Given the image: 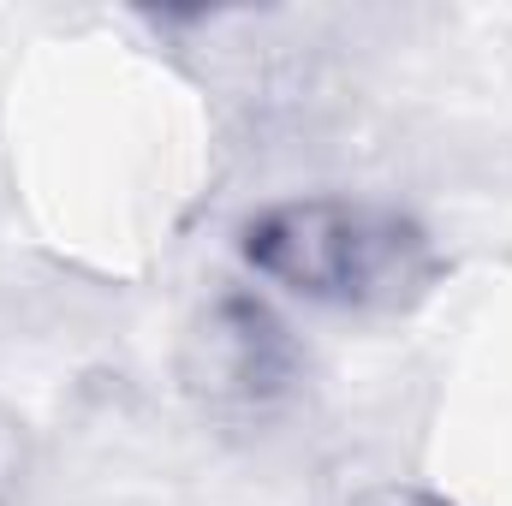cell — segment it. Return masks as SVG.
Masks as SVG:
<instances>
[{"mask_svg":"<svg viewBox=\"0 0 512 506\" xmlns=\"http://www.w3.org/2000/svg\"><path fill=\"white\" fill-rule=\"evenodd\" d=\"M239 262L280 298L334 316H405L447 274L435 233L411 209L352 191L274 197L251 209L239 221Z\"/></svg>","mask_w":512,"mask_h":506,"instance_id":"cell-1","label":"cell"},{"mask_svg":"<svg viewBox=\"0 0 512 506\" xmlns=\"http://www.w3.org/2000/svg\"><path fill=\"white\" fill-rule=\"evenodd\" d=\"M310 381V352L286 310L256 286H215L179 334L185 399L233 429L274 423Z\"/></svg>","mask_w":512,"mask_h":506,"instance_id":"cell-2","label":"cell"},{"mask_svg":"<svg viewBox=\"0 0 512 506\" xmlns=\"http://www.w3.org/2000/svg\"><path fill=\"white\" fill-rule=\"evenodd\" d=\"M24 483H30V429L0 405V506H18Z\"/></svg>","mask_w":512,"mask_h":506,"instance_id":"cell-3","label":"cell"},{"mask_svg":"<svg viewBox=\"0 0 512 506\" xmlns=\"http://www.w3.org/2000/svg\"><path fill=\"white\" fill-rule=\"evenodd\" d=\"M346 506H453L447 495H429V489H411V483H382V489H364Z\"/></svg>","mask_w":512,"mask_h":506,"instance_id":"cell-4","label":"cell"}]
</instances>
